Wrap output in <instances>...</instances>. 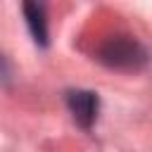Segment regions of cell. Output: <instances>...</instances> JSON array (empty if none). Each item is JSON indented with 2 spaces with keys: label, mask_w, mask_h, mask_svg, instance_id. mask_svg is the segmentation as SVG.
Returning a JSON list of instances; mask_svg holds the SVG:
<instances>
[{
  "label": "cell",
  "mask_w": 152,
  "mask_h": 152,
  "mask_svg": "<svg viewBox=\"0 0 152 152\" xmlns=\"http://www.w3.org/2000/svg\"><path fill=\"white\" fill-rule=\"evenodd\" d=\"M24 17H26V26L33 36V40L38 45H48V19H45V7L38 2H24L21 5Z\"/></svg>",
  "instance_id": "3957f363"
},
{
  "label": "cell",
  "mask_w": 152,
  "mask_h": 152,
  "mask_svg": "<svg viewBox=\"0 0 152 152\" xmlns=\"http://www.w3.org/2000/svg\"><path fill=\"white\" fill-rule=\"evenodd\" d=\"M66 107L81 128H90L97 121L100 97L93 90H69L66 93Z\"/></svg>",
  "instance_id": "7a4b0ae2"
},
{
  "label": "cell",
  "mask_w": 152,
  "mask_h": 152,
  "mask_svg": "<svg viewBox=\"0 0 152 152\" xmlns=\"http://www.w3.org/2000/svg\"><path fill=\"white\" fill-rule=\"evenodd\" d=\"M7 76H10V66H7L5 57L0 55V78H7Z\"/></svg>",
  "instance_id": "277c9868"
},
{
  "label": "cell",
  "mask_w": 152,
  "mask_h": 152,
  "mask_svg": "<svg viewBox=\"0 0 152 152\" xmlns=\"http://www.w3.org/2000/svg\"><path fill=\"white\" fill-rule=\"evenodd\" d=\"M97 59L109 66V69H121V71H135L142 69L150 59L147 50L133 38V36H109L100 48H97Z\"/></svg>",
  "instance_id": "6da1fadb"
}]
</instances>
